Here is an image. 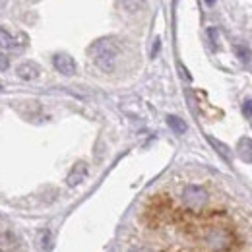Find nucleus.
<instances>
[{"mask_svg": "<svg viewBox=\"0 0 252 252\" xmlns=\"http://www.w3.org/2000/svg\"><path fill=\"white\" fill-rule=\"evenodd\" d=\"M245 111H247L249 115H252V101H247V103H245Z\"/></svg>", "mask_w": 252, "mask_h": 252, "instance_id": "14", "label": "nucleus"}, {"mask_svg": "<svg viewBox=\"0 0 252 252\" xmlns=\"http://www.w3.org/2000/svg\"><path fill=\"white\" fill-rule=\"evenodd\" d=\"M167 125H169V128H171L175 134H185V132H187V123H185L183 119L175 117V115H169V117H167Z\"/></svg>", "mask_w": 252, "mask_h": 252, "instance_id": "7", "label": "nucleus"}, {"mask_svg": "<svg viewBox=\"0 0 252 252\" xmlns=\"http://www.w3.org/2000/svg\"><path fill=\"white\" fill-rule=\"evenodd\" d=\"M237 55H239V59H241L243 63H249V61H251V53H249L245 47H241V45L237 47Z\"/></svg>", "mask_w": 252, "mask_h": 252, "instance_id": "11", "label": "nucleus"}, {"mask_svg": "<svg viewBox=\"0 0 252 252\" xmlns=\"http://www.w3.org/2000/svg\"><path fill=\"white\" fill-rule=\"evenodd\" d=\"M239 154L243 161H249L252 163V142L251 140H241L239 142Z\"/></svg>", "mask_w": 252, "mask_h": 252, "instance_id": "8", "label": "nucleus"}, {"mask_svg": "<svg viewBox=\"0 0 252 252\" xmlns=\"http://www.w3.org/2000/svg\"><path fill=\"white\" fill-rule=\"evenodd\" d=\"M117 57H119V45H117V41L113 37L97 39L90 47V59L103 72H113L115 70Z\"/></svg>", "mask_w": 252, "mask_h": 252, "instance_id": "1", "label": "nucleus"}, {"mask_svg": "<svg viewBox=\"0 0 252 252\" xmlns=\"http://www.w3.org/2000/svg\"><path fill=\"white\" fill-rule=\"evenodd\" d=\"M8 57H6V55H2V53H0V72H4V70H8Z\"/></svg>", "mask_w": 252, "mask_h": 252, "instance_id": "12", "label": "nucleus"}, {"mask_svg": "<svg viewBox=\"0 0 252 252\" xmlns=\"http://www.w3.org/2000/svg\"><path fill=\"white\" fill-rule=\"evenodd\" d=\"M53 64H55V68L64 74V76H72V74H76V61L70 57V55H55L53 57Z\"/></svg>", "mask_w": 252, "mask_h": 252, "instance_id": "4", "label": "nucleus"}, {"mask_svg": "<svg viewBox=\"0 0 252 252\" xmlns=\"http://www.w3.org/2000/svg\"><path fill=\"white\" fill-rule=\"evenodd\" d=\"M53 245H55L53 233H51L49 229L41 231V235H39V251H41V252H51V251H53Z\"/></svg>", "mask_w": 252, "mask_h": 252, "instance_id": "6", "label": "nucleus"}, {"mask_svg": "<svg viewBox=\"0 0 252 252\" xmlns=\"http://www.w3.org/2000/svg\"><path fill=\"white\" fill-rule=\"evenodd\" d=\"M183 200H185V204L189 206L190 210H202L208 204V192L204 189H200V187L190 185L183 192Z\"/></svg>", "mask_w": 252, "mask_h": 252, "instance_id": "2", "label": "nucleus"}, {"mask_svg": "<svg viewBox=\"0 0 252 252\" xmlns=\"http://www.w3.org/2000/svg\"><path fill=\"white\" fill-rule=\"evenodd\" d=\"M134 252H146V251H134Z\"/></svg>", "mask_w": 252, "mask_h": 252, "instance_id": "16", "label": "nucleus"}, {"mask_svg": "<svg viewBox=\"0 0 252 252\" xmlns=\"http://www.w3.org/2000/svg\"><path fill=\"white\" fill-rule=\"evenodd\" d=\"M86 177H88V165H86L84 161H78V163L70 169V173H68V177H66V185H68V187H78V185H82V183L86 181Z\"/></svg>", "mask_w": 252, "mask_h": 252, "instance_id": "3", "label": "nucleus"}, {"mask_svg": "<svg viewBox=\"0 0 252 252\" xmlns=\"http://www.w3.org/2000/svg\"><path fill=\"white\" fill-rule=\"evenodd\" d=\"M0 45H4V47H8V49H14V47H18V45H22V43H18L16 37L10 32H6L4 28H0Z\"/></svg>", "mask_w": 252, "mask_h": 252, "instance_id": "9", "label": "nucleus"}, {"mask_svg": "<svg viewBox=\"0 0 252 252\" xmlns=\"http://www.w3.org/2000/svg\"><path fill=\"white\" fill-rule=\"evenodd\" d=\"M18 76L24 80H35L39 76V66L35 63H24L18 66Z\"/></svg>", "mask_w": 252, "mask_h": 252, "instance_id": "5", "label": "nucleus"}, {"mask_svg": "<svg viewBox=\"0 0 252 252\" xmlns=\"http://www.w3.org/2000/svg\"><path fill=\"white\" fill-rule=\"evenodd\" d=\"M158 51H159V39H156V47H154V51H152V55L156 57V55H158Z\"/></svg>", "mask_w": 252, "mask_h": 252, "instance_id": "15", "label": "nucleus"}, {"mask_svg": "<svg viewBox=\"0 0 252 252\" xmlns=\"http://www.w3.org/2000/svg\"><path fill=\"white\" fill-rule=\"evenodd\" d=\"M208 140H210V144H212V146H214V148H216V150L220 152L221 158H225L227 161H229V152H227V146H223L221 142H218V140H214V138H208Z\"/></svg>", "mask_w": 252, "mask_h": 252, "instance_id": "10", "label": "nucleus"}, {"mask_svg": "<svg viewBox=\"0 0 252 252\" xmlns=\"http://www.w3.org/2000/svg\"><path fill=\"white\" fill-rule=\"evenodd\" d=\"M208 35L212 37V43H214V45H218V30L210 28V30H208Z\"/></svg>", "mask_w": 252, "mask_h": 252, "instance_id": "13", "label": "nucleus"}]
</instances>
